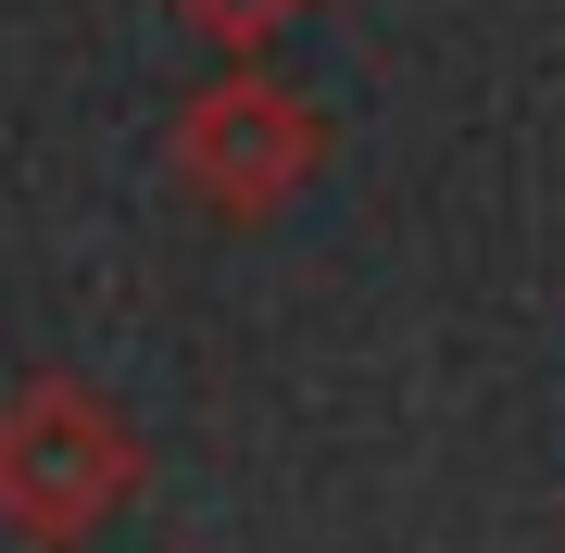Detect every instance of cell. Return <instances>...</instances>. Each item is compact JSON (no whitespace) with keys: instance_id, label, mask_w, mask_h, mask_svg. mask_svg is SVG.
Here are the masks:
<instances>
[{"instance_id":"cell-1","label":"cell","mask_w":565,"mask_h":553,"mask_svg":"<svg viewBox=\"0 0 565 553\" xmlns=\"http://www.w3.org/2000/svg\"><path fill=\"white\" fill-rule=\"evenodd\" d=\"M139 491H151V440L102 377L0 390V529L25 553H88Z\"/></svg>"},{"instance_id":"cell-2","label":"cell","mask_w":565,"mask_h":553,"mask_svg":"<svg viewBox=\"0 0 565 553\" xmlns=\"http://www.w3.org/2000/svg\"><path fill=\"white\" fill-rule=\"evenodd\" d=\"M177 189L202 214H226V226H277L302 189L327 177V114L302 102L289 76H264V63H226L214 88H189L177 102Z\"/></svg>"},{"instance_id":"cell-3","label":"cell","mask_w":565,"mask_h":553,"mask_svg":"<svg viewBox=\"0 0 565 553\" xmlns=\"http://www.w3.org/2000/svg\"><path fill=\"white\" fill-rule=\"evenodd\" d=\"M163 13H177V25H189V39H214L226 63H264V51H277V39H289V25H302V13H315V0H163Z\"/></svg>"}]
</instances>
